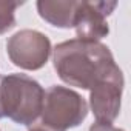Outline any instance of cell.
Returning a JSON list of instances; mask_svg holds the SVG:
<instances>
[{"instance_id":"obj_1","label":"cell","mask_w":131,"mask_h":131,"mask_svg":"<svg viewBox=\"0 0 131 131\" xmlns=\"http://www.w3.org/2000/svg\"><path fill=\"white\" fill-rule=\"evenodd\" d=\"M52 62L65 83L82 90H91L119 70L106 45L80 39L59 43L52 49Z\"/></svg>"},{"instance_id":"obj_7","label":"cell","mask_w":131,"mask_h":131,"mask_svg":"<svg viewBox=\"0 0 131 131\" xmlns=\"http://www.w3.org/2000/svg\"><path fill=\"white\" fill-rule=\"evenodd\" d=\"M77 2L73 0H40L37 2L39 16L52 26L68 29L73 28Z\"/></svg>"},{"instance_id":"obj_4","label":"cell","mask_w":131,"mask_h":131,"mask_svg":"<svg viewBox=\"0 0 131 131\" xmlns=\"http://www.w3.org/2000/svg\"><path fill=\"white\" fill-rule=\"evenodd\" d=\"M51 51L52 48L49 39L36 29H22L11 36L6 42V52L11 62L26 71L43 68Z\"/></svg>"},{"instance_id":"obj_3","label":"cell","mask_w":131,"mask_h":131,"mask_svg":"<svg viewBox=\"0 0 131 131\" xmlns=\"http://www.w3.org/2000/svg\"><path fill=\"white\" fill-rule=\"evenodd\" d=\"M88 116L86 100L76 91L54 85L45 91L42 123L48 131H68L79 126Z\"/></svg>"},{"instance_id":"obj_5","label":"cell","mask_w":131,"mask_h":131,"mask_svg":"<svg viewBox=\"0 0 131 131\" xmlns=\"http://www.w3.org/2000/svg\"><path fill=\"white\" fill-rule=\"evenodd\" d=\"M117 6L116 2H77L73 28L77 39L99 42L110 32L106 17Z\"/></svg>"},{"instance_id":"obj_10","label":"cell","mask_w":131,"mask_h":131,"mask_svg":"<svg viewBox=\"0 0 131 131\" xmlns=\"http://www.w3.org/2000/svg\"><path fill=\"white\" fill-rule=\"evenodd\" d=\"M29 131H48V129H45L43 126H34V128H31Z\"/></svg>"},{"instance_id":"obj_2","label":"cell","mask_w":131,"mask_h":131,"mask_svg":"<svg viewBox=\"0 0 131 131\" xmlns=\"http://www.w3.org/2000/svg\"><path fill=\"white\" fill-rule=\"evenodd\" d=\"M45 90L26 74H8L0 80V119L32 125L42 114Z\"/></svg>"},{"instance_id":"obj_6","label":"cell","mask_w":131,"mask_h":131,"mask_svg":"<svg viewBox=\"0 0 131 131\" xmlns=\"http://www.w3.org/2000/svg\"><path fill=\"white\" fill-rule=\"evenodd\" d=\"M123 93V74L119 68L90 90V106L97 122L113 123L120 113Z\"/></svg>"},{"instance_id":"obj_9","label":"cell","mask_w":131,"mask_h":131,"mask_svg":"<svg viewBox=\"0 0 131 131\" xmlns=\"http://www.w3.org/2000/svg\"><path fill=\"white\" fill-rule=\"evenodd\" d=\"M90 131H123L120 128H116L113 126L111 123H100V122H96L90 126Z\"/></svg>"},{"instance_id":"obj_8","label":"cell","mask_w":131,"mask_h":131,"mask_svg":"<svg viewBox=\"0 0 131 131\" xmlns=\"http://www.w3.org/2000/svg\"><path fill=\"white\" fill-rule=\"evenodd\" d=\"M23 2H0V34H6L16 26V9Z\"/></svg>"}]
</instances>
